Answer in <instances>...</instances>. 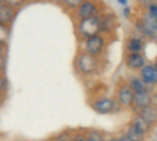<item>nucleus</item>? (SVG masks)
<instances>
[{
	"label": "nucleus",
	"mask_w": 157,
	"mask_h": 141,
	"mask_svg": "<svg viewBox=\"0 0 157 141\" xmlns=\"http://www.w3.org/2000/svg\"><path fill=\"white\" fill-rule=\"evenodd\" d=\"M5 2L6 4H8L9 6H13L16 9H17L18 7H20L24 4L23 1H19V0H5Z\"/></svg>",
	"instance_id": "26"
},
{
	"label": "nucleus",
	"mask_w": 157,
	"mask_h": 141,
	"mask_svg": "<svg viewBox=\"0 0 157 141\" xmlns=\"http://www.w3.org/2000/svg\"><path fill=\"white\" fill-rule=\"evenodd\" d=\"M153 64H154V67H155V71H156L157 72V59L153 62Z\"/></svg>",
	"instance_id": "32"
},
{
	"label": "nucleus",
	"mask_w": 157,
	"mask_h": 141,
	"mask_svg": "<svg viewBox=\"0 0 157 141\" xmlns=\"http://www.w3.org/2000/svg\"><path fill=\"white\" fill-rule=\"evenodd\" d=\"M75 33L79 41L100 33V13L93 17L75 22Z\"/></svg>",
	"instance_id": "3"
},
{
	"label": "nucleus",
	"mask_w": 157,
	"mask_h": 141,
	"mask_svg": "<svg viewBox=\"0 0 157 141\" xmlns=\"http://www.w3.org/2000/svg\"><path fill=\"white\" fill-rule=\"evenodd\" d=\"M86 141H105L106 133L97 128H85Z\"/></svg>",
	"instance_id": "17"
},
{
	"label": "nucleus",
	"mask_w": 157,
	"mask_h": 141,
	"mask_svg": "<svg viewBox=\"0 0 157 141\" xmlns=\"http://www.w3.org/2000/svg\"><path fill=\"white\" fill-rule=\"evenodd\" d=\"M17 12V9L6 4L5 0H2L0 3V25L9 27L13 23Z\"/></svg>",
	"instance_id": "12"
},
{
	"label": "nucleus",
	"mask_w": 157,
	"mask_h": 141,
	"mask_svg": "<svg viewBox=\"0 0 157 141\" xmlns=\"http://www.w3.org/2000/svg\"><path fill=\"white\" fill-rule=\"evenodd\" d=\"M72 141H86L85 129H75Z\"/></svg>",
	"instance_id": "21"
},
{
	"label": "nucleus",
	"mask_w": 157,
	"mask_h": 141,
	"mask_svg": "<svg viewBox=\"0 0 157 141\" xmlns=\"http://www.w3.org/2000/svg\"><path fill=\"white\" fill-rule=\"evenodd\" d=\"M6 50H7V44L0 42V55L6 54Z\"/></svg>",
	"instance_id": "28"
},
{
	"label": "nucleus",
	"mask_w": 157,
	"mask_h": 141,
	"mask_svg": "<svg viewBox=\"0 0 157 141\" xmlns=\"http://www.w3.org/2000/svg\"><path fill=\"white\" fill-rule=\"evenodd\" d=\"M155 104V103L153 95H151L147 92L136 93V94H134V96H133V103H132V109L133 110V112H136L138 110L146 108Z\"/></svg>",
	"instance_id": "10"
},
{
	"label": "nucleus",
	"mask_w": 157,
	"mask_h": 141,
	"mask_svg": "<svg viewBox=\"0 0 157 141\" xmlns=\"http://www.w3.org/2000/svg\"><path fill=\"white\" fill-rule=\"evenodd\" d=\"M74 132H75V129L66 128L53 135L51 138V139L52 141H72Z\"/></svg>",
	"instance_id": "18"
},
{
	"label": "nucleus",
	"mask_w": 157,
	"mask_h": 141,
	"mask_svg": "<svg viewBox=\"0 0 157 141\" xmlns=\"http://www.w3.org/2000/svg\"><path fill=\"white\" fill-rule=\"evenodd\" d=\"M122 13H123V16H124L125 18L132 19V6H124L123 9H122Z\"/></svg>",
	"instance_id": "25"
},
{
	"label": "nucleus",
	"mask_w": 157,
	"mask_h": 141,
	"mask_svg": "<svg viewBox=\"0 0 157 141\" xmlns=\"http://www.w3.org/2000/svg\"><path fill=\"white\" fill-rule=\"evenodd\" d=\"M6 97V94L0 93V106H1L3 105V103L5 102Z\"/></svg>",
	"instance_id": "30"
},
{
	"label": "nucleus",
	"mask_w": 157,
	"mask_h": 141,
	"mask_svg": "<svg viewBox=\"0 0 157 141\" xmlns=\"http://www.w3.org/2000/svg\"><path fill=\"white\" fill-rule=\"evenodd\" d=\"M139 76L148 87L157 86V72L153 63H147L139 72Z\"/></svg>",
	"instance_id": "11"
},
{
	"label": "nucleus",
	"mask_w": 157,
	"mask_h": 141,
	"mask_svg": "<svg viewBox=\"0 0 157 141\" xmlns=\"http://www.w3.org/2000/svg\"><path fill=\"white\" fill-rule=\"evenodd\" d=\"M81 2L82 0H65L62 4L63 6L66 8V10L71 14L73 11H75L77 8V6L81 4Z\"/></svg>",
	"instance_id": "19"
},
{
	"label": "nucleus",
	"mask_w": 157,
	"mask_h": 141,
	"mask_svg": "<svg viewBox=\"0 0 157 141\" xmlns=\"http://www.w3.org/2000/svg\"><path fill=\"white\" fill-rule=\"evenodd\" d=\"M156 3H157V2H156Z\"/></svg>",
	"instance_id": "36"
},
{
	"label": "nucleus",
	"mask_w": 157,
	"mask_h": 141,
	"mask_svg": "<svg viewBox=\"0 0 157 141\" xmlns=\"http://www.w3.org/2000/svg\"><path fill=\"white\" fill-rule=\"evenodd\" d=\"M103 66V59L93 57L79 50L74 59L75 71L82 78H91L98 74Z\"/></svg>",
	"instance_id": "1"
},
{
	"label": "nucleus",
	"mask_w": 157,
	"mask_h": 141,
	"mask_svg": "<svg viewBox=\"0 0 157 141\" xmlns=\"http://www.w3.org/2000/svg\"><path fill=\"white\" fill-rule=\"evenodd\" d=\"M124 64L131 72H139L141 69L147 64V58L144 53H125Z\"/></svg>",
	"instance_id": "9"
},
{
	"label": "nucleus",
	"mask_w": 157,
	"mask_h": 141,
	"mask_svg": "<svg viewBox=\"0 0 157 141\" xmlns=\"http://www.w3.org/2000/svg\"><path fill=\"white\" fill-rule=\"evenodd\" d=\"M106 8L107 6L102 2L94 0H85L81 2L77 8L71 13V15L74 17V21L75 22L81 19L93 17L104 11Z\"/></svg>",
	"instance_id": "4"
},
{
	"label": "nucleus",
	"mask_w": 157,
	"mask_h": 141,
	"mask_svg": "<svg viewBox=\"0 0 157 141\" xmlns=\"http://www.w3.org/2000/svg\"><path fill=\"white\" fill-rule=\"evenodd\" d=\"M89 106L95 112L100 115H109L122 109L115 97H109L105 95L94 96L89 101Z\"/></svg>",
	"instance_id": "5"
},
{
	"label": "nucleus",
	"mask_w": 157,
	"mask_h": 141,
	"mask_svg": "<svg viewBox=\"0 0 157 141\" xmlns=\"http://www.w3.org/2000/svg\"><path fill=\"white\" fill-rule=\"evenodd\" d=\"M120 26V20L116 13L108 7L100 13V33L109 37H114Z\"/></svg>",
	"instance_id": "7"
},
{
	"label": "nucleus",
	"mask_w": 157,
	"mask_h": 141,
	"mask_svg": "<svg viewBox=\"0 0 157 141\" xmlns=\"http://www.w3.org/2000/svg\"><path fill=\"white\" fill-rule=\"evenodd\" d=\"M6 54L0 55V74H6Z\"/></svg>",
	"instance_id": "24"
},
{
	"label": "nucleus",
	"mask_w": 157,
	"mask_h": 141,
	"mask_svg": "<svg viewBox=\"0 0 157 141\" xmlns=\"http://www.w3.org/2000/svg\"><path fill=\"white\" fill-rule=\"evenodd\" d=\"M8 31H9V27L0 25V42L1 43L7 44L6 40L8 39Z\"/></svg>",
	"instance_id": "22"
},
{
	"label": "nucleus",
	"mask_w": 157,
	"mask_h": 141,
	"mask_svg": "<svg viewBox=\"0 0 157 141\" xmlns=\"http://www.w3.org/2000/svg\"><path fill=\"white\" fill-rule=\"evenodd\" d=\"M116 137H117V139L118 141H132L123 132H119L117 135H116Z\"/></svg>",
	"instance_id": "27"
},
{
	"label": "nucleus",
	"mask_w": 157,
	"mask_h": 141,
	"mask_svg": "<svg viewBox=\"0 0 157 141\" xmlns=\"http://www.w3.org/2000/svg\"><path fill=\"white\" fill-rule=\"evenodd\" d=\"M39 141H52V139H41V140Z\"/></svg>",
	"instance_id": "33"
},
{
	"label": "nucleus",
	"mask_w": 157,
	"mask_h": 141,
	"mask_svg": "<svg viewBox=\"0 0 157 141\" xmlns=\"http://www.w3.org/2000/svg\"><path fill=\"white\" fill-rule=\"evenodd\" d=\"M112 40V37L106 36L104 34H97L85 40L79 41V50H82L93 57L98 59H104L108 50V47Z\"/></svg>",
	"instance_id": "2"
},
{
	"label": "nucleus",
	"mask_w": 157,
	"mask_h": 141,
	"mask_svg": "<svg viewBox=\"0 0 157 141\" xmlns=\"http://www.w3.org/2000/svg\"><path fill=\"white\" fill-rule=\"evenodd\" d=\"M133 113H137L138 115H140L153 129L157 126V105L155 104Z\"/></svg>",
	"instance_id": "13"
},
{
	"label": "nucleus",
	"mask_w": 157,
	"mask_h": 141,
	"mask_svg": "<svg viewBox=\"0 0 157 141\" xmlns=\"http://www.w3.org/2000/svg\"><path fill=\"white\" fill-rule=\"evenodd\" d=\"M132 126H133L135 128H137L139 131H141L143 134H144L147 138L153 131V128L143 119V117L138 115L137 113H133L132 116V118L129 122Z\"/></svg>",
	"instance_id": "14"
},
{
	"label": "nucleus",
	"mask_w": 157,
	"mask_h": 141,
	"mask_svg": "<svg viewBox=\"0 0 157 141\" xmlns=\"http://www.w3.org/2000/svg\"><path fill=\"white\" fill-rule=\"evenodd\" d=\"M155 44H156V45H157V39H156V40H155Z\"/></svg>",
	"instance_id": "34"
},
{
	"label": "nucleus",
	"mask_w": 157,
	"mask_h": 141,
	"mask_svg": "<svg viewBox=\"0 0 157 141\" xmlns=\"http://www.w3.org/2000/svg\"><path fill=\"white\" fill-rule=\"evenodd\" d=\"M121 132H123L132 141H146L147 137L143 134L141 131H139L137 128H135L133 126H132L130 123L124 126V128L121 129Z\"/></svg>",
	"instance_id": "16"
},
{
	"label": "nucleus",
	"mask_w": 157,
	"mask_h": 141,
	"mask_svg": "<svg viewBox=\"0 0 157 141\" xmlns=\"http://www.w3.org/2000/svg\"><path fill=\"white\" fill-rule=\"evenodd\" d=\"M146 12L152 16L153 17L157 19V3L156 2H152L149 3L146 6Z\"/></svg>",
	"instance_id": "23"
},
{
	"label": "nucleus",
	"mask_w": 157,
	"mask_h": 141,
	"mask_svg": "<svg viewBox=\"0 0 157 141\" xmlns=\"http://www.w3.org/2000/svg\"><path fill=\"white\" fill-rule=\"evenodd\" d=\"M146 42L147 39L137 33L128 36L124 45L125 53H144Z\"/></svg>",
	"instance_id": "8"
},
{
	"label": "nucleus",
	"mask_w": 157,
	"mask_h": 141,
	"mask_svg": "<svg viewBox=\"0 0 157 141\" xmlns=\"http://www.w3.org/2000/svg\"><path fill=\"white\" fill-rule=\"evenodd\" d=\"M118 3L121 6H128V1L127 0H118Z\"/></svg>",
	"instance_id": "31"
},
{
	"label": "nucleus",
	"mask_w": 157,
	"mask_h": 141,
	"mask_svg": "<svg viewBox=\"0 0 157 141\" xmlns=\"http://www.w3.org/2000/svg\"><path fill=\"white\" fill-rule=\"evenodd\" d=\"M8 91V81L6 74H0V93L6 94Z\"/></svg>",
	"instance_id": "20"
},
{
	"label": "nucleus",
	"mask_w": 157,
	"mask_h": 141,
	"mask_svg": "<svg viewBox=\"0 0 157 141\" xmlns=\"http://www.w3.org/2000/svg\"><path fill=\"white\" fill-rule=\"evenodd\" d=\"M1 2H2V0H0V3H1Z\"/></svg>",
	"instance_id": "35"
},
{
	"label": "nucleus",
	"mask_w": 157,
	"mask_h": 141,
	"mask_svg": "<svg viewBox=\"0 0 157 141\" xmlns=\"http://www.w3.org/2000/svg\"><path fill=\"white\" fill-rule=\"evenodd\" d=\"M134 93L131 89L126 80L121 79L117 83L115 90V99L122 109H132Z\"/></svg>",
	"instance_id": "6"
},
{
	"label": "nucleus",
	"mask_w": 157,
	"mask_h": 141,
	"mask_svg": "<svg viewBox=\"0 0 157 141\" xmlns=\"http://www.w3.org/2000/svg\"><path fill=\"white\" fill-rule=\"evenodd\" d=\"M128 84L130 85L131 89L133 91L134 94L136 93H142V92H147L148 87L144 84V83L142 81L139 75L132 74L130 75L127 79H125Z\"/></svg>",
	"instance_id": "15"
},
{
	"label": "nucleus",
	"mask_w": 157,
	"mask_h": 141,
	"mask_svg": "<svg viewBox=\"0 0 157 141\" xmlns=\"http://www.w3.org/2000/svg\"><path fill=\"white\" fill-rule=\"evenodd\" d=\"M105 141H118L116 135H107L106 134V140Z\"/></svg>",
	"instance_id": "29"
}]
</instances>
